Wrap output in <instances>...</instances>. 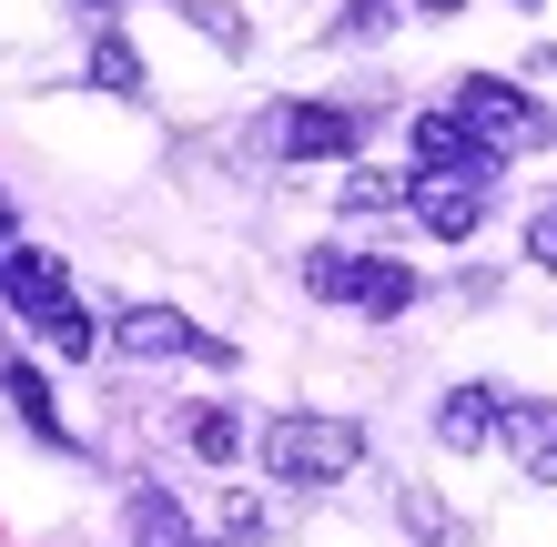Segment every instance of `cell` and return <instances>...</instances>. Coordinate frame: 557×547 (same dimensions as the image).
Wrapping results in <instances>:
<instances>
[{
  "label": "cell",
  "mask_w": 557,
  "mask_h": 547,
  "mask_svg": "<svg viewBox=\"0 0 557 547\" xmlns=\"http://www.w3.org/2000/svg\"><path fill=\"white\" fill-rule=\"evenodd\" d=\"M264 467L284 487H335V476L366 467V426L355 415H274L264 426Z\"/></svg>",
  "instance_id": "1"
},
{
  "label": "cell",
  "mask_w": 557,
  "mask_h": 547,
  "mask_svg": "<svg viewBox=\"0 0 557 547\" xmlns=\"http://www.w3.org/2000/svg\"><path fill=\"white\" fill-rule=\"evenodd\" d=\"M456 112H467V133L497 152V163H517V152H547V102L537 91H517V82H497V72H467L456 82Z\"/></svg>",
  "instance_id": "2"
},
{
  "label": "cell",
  "mask_w": 557,
  "mask_h": 547,
  "mask_svg": "<svg viewBox=\"0 0 557 547\" xmlns=\"http://www.w3.org/2000/svg\"><path fill=\"white\" fill-rule=\"evenodd\" d=\"M112 345H122V356H203V365H234V345L203 335V325L173 314V304H122V314H112Z\"/></svg>",
  "instance_id": "3"
},
{
  "label": "cell",
  "mask_w": 557,
  "mask_h": 547,
  "mask_svg": "<svg viewBox=\"0 0 557 547\" xmlns=\"http://www.w3.org/2000/svg\"><path fill=\"white\" fill-rule=\"evenodd\" d=\"M355 142H366V112H345V102H294L274 122V152H284V163H345Z\"/></svg>",
  "instance_id": "4"
},
{
  "label": "cell",
  "mask_w": 557,
  "mask_h": 547,
  "mask_svg": "<svg viewBox=\"0 0 557 547\" xmlns=\"http://www.w3.org/2000/svg\"><path fill=\"white\" fill-rule=\"evenodd\" d=\"M416 163H425V173H467V183H486V173H497V152L467 133V112H456V102H436V112H416Z\"/></svg>",
  "instance_id": "5"
},
{
  "label": "cell",
  "mask_w": 557,
  "mask_h": 547,
  "mask_svg": "<svg viewBox=\"0 0 557 547\" xmlns=\"http://www.w3.org/2000/svg\"><path fill=\"white\" fill-rule=\"evenodd\" d=\"M436 244H467L476 223H486V183H467V173H416V203H406Z\"/></svg>",
  "instance_id": "6"
},
{
  "label": "cell",
  "mask_w": 557,
  "mask_h": 547,
  "mask_svg": "<svg viewBox=\"0 0 557 547\" xmlns=\"http://www.w3.org/2000/svg\"><path fill=\"white\" fill-rule=\"evenodd\" d=\"M0 295H11L30 325H41V314H61V304H72V274H61V253L11 244V253H0Z\"/></svg>",
  "instance_id": "7"
},
{
  "label": "cell",
  "mask_w": 557,
  "mask_h": 547,
  "mask_svg": "<svg viewBox=\"0 0 557 547\" xmlns=\"http://www.w3.org/2000/svg\"><path fill=\"white\" fill-rule=\"evenodd\" d=\"M497 426H507V396H497V385H446V396H436V436L456 446V457H476Z\"/></svg>",
  "instance_id": "8"
},
{
  "label": "cell",
  "mask_w": 557,
  "mask_h": 547,
  "mask_svg": "<svg viewBox=\"0 0 557 547\" xmlns=\"http://www.w3.org/2000/svg\"><path fill=\"white\" fill-rule=\"evenodd\" d=\"M0 396L21 406V426H30V436H51V446H61V406H51L41 365H21V356H11V365H0Z\"/></svg>",
  "instance_id": "9"
},
{
  "label": "cell",
  "mask_w": 557,
  "mask_h": 547,
  "mask_svg": "<svg viewBox=\"0 0 557 547\" xmlns=\"http://www.w3.org/2000/svg\"><path fill=\"white\" fill-rule=\"evenodd\" d=\"M91 91H112V102H143V51L122 41V30H102V41H91Z\"/></svg>",
  "instance_id": "10"
},
{
  "label": "cell",
  "mask_w": 557,
  "mask_h": 547,
  "mask_svg": "<svg viewBox=\"0 0 557 547\" xmlns=\"http://www.w3.org/2000/svg\"><path fill=\"white\" fill-rule=\"evenodd\" d=\"M355 284H366V253H335V244L305 253V295L314 304H355Z\"/></svg>",
  "instance_id": "11"
},
{
  "label": "cell",
  "mask_w": 557,
  "mask_h": 547,
  "mask_svg": "<svg viewBox=\"0 0 557 547\" xmlns=\"http://www.w3.org/2000/svg\"><path fill=\"white\" fill-rule=\"evenodd\" d=\"M183 436H193V457H203V467H234V457H244L234 406H193V415H183Z\"/></svg>",
  "instance_id": "12"
},
{
  "label": "cell",
  "mask_w": 557,
  "mask_h": 547,
  "mask_svg": "<svg viewBox=\"0 0 557 547\" xmlns=\"http://www.w3.org/2000/svg\"><path fill=\"white\" fill-rule=\"evenodd\" d=\"M133 547H193V527H183V507L162 497V487H133Z\"/></svg>",
  "instance_id": "13"
},
{
  "label": "cell",
  "mask_w": 557,
  "mask_h": 547,
  "mask_svg": "<svg viewBox=\"0 0 557 547\" xmlns=\"http://www.w3.org/2000/svg\"><path fill=\"white\" fill-rule=\"evenodd\" d=\"M416 304V274L406 264H375V253H366V284H355V314H375V325H385V314H406Z\"/></svg>",
  "instance_id": "14"
},
{
  "label": "cell",
  "mask_w": 557,
  "mask_h": 547,
  "mask_svg": "<svg viewBox=\"0 0 557 547\" xmlns=\"http://www.w3.org/2000/svg\"><path fill=\"white\" fill-rule=\"evenodd\" d=\"M396 203H416L406 173H345V213H396Z\"/></svg>",
  "instance_id": "15"
},
{
  "label": "cell",
  "mask_w": 557,
  "mask_h": 547,
  "mask_svg": "<svg viewBox=\"0 0 557 547\" xmlns=\"http://www.w3.org/2000/svg\"><path fill=\"white\" fill-rule=\"evenodd\" d=\"M173 11H183V21H203L223 51H244V21H234V0H173Z\"/></svg>",
  "instance_id": "16"
},
{
  "label": "cell",
  "mask_w": 557,
  "mask_h": 547,
  "mask_svg": "<svg viewBox=\"0 0 557 547\" xmlns=\"http://www.w3.org/2000/svg\"><path fill=\"white\" fill-rule=\"evenodd\" d=\"M41 335H51V356H91V314H82V304L41 314Z\"/></svg>",
  "instance_id": "17"
},
{
  "label": "cell",
  "mask_w": 557,
  "mask_h": 547,
  "mask_svg": "<svg viewBox=\"0 0 557 547\" xmlns=\"http://www.w3.org/2000/svg\"><path fill=\"white\" fill-rule=\"evenodd\" d=\"M528 253H537V264H547V274H557V192H547V203H537V213H528Z\"/></svg>",
  "instance_id": "18"
},
{
  "label": "cell",
  "mask_w": 557,
  "mask_h": 547,
  "mask_svg": "<svg viewBox=\"0 0 557 547\" xmlns=\"http://www.w3.org/2000/svg\"><path fill=\"white\" fill-rule=\"evenodd\" d=\"M274 518H264V507H253V497H234V507H223V537H264Z\"/></svg>",
  "instance_id": "19"
},
{
  "label": "cell",
  "mask_w": 557,
  "mask_h": 547,
  "mask_svg": "<svg viewBox=\"0 0 557 547\" xmlns=\"http://www.w3.org/2000/svg\"><path fill=\"white\" fill-rule=\"evenodd\" d=\"M416 11H436V21H446V11H467V0H416Z\"/></svg>",
  "instance_id": "20"
}]
</instances>
